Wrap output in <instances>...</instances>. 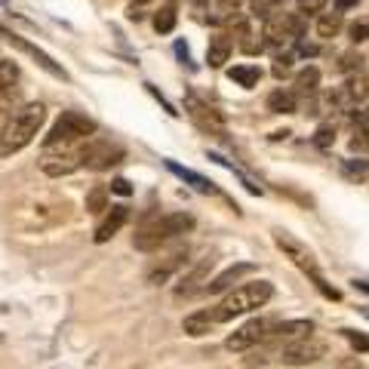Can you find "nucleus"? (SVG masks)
Masks as SVG:
<instances>
[{"label": "nucleus", "mask_w": 369, "mask_h": 369, "mask_svg": "<svg viewBox=\"0 0 369 369\" xmlns=\"http://www.w3.org/2000/svg\"><path fill=\"white\" fill-rule=\"evenodd\" d=\"M46 120V108L41 102H28L22 108H16L0 127V157H12L22 148H28L34 142V136L41 133Z\"/></svg>", "instance_id": "obj_1"}, {"label": "nucleus", "mask_w": 369, "mask_h": 369, "mask_svg": "<svg viewBox=\"0 0 369 369\" xmlns=\"http://www.w3.org/2000/svg\"><path fill=\"white\" fill-rule=\"evenodd\" d=\"M271 295H274V286L268 280L243 283V286L231 289V293L215 308H209V314H213L215 323H228V320H234V317H243V314L255 311V308L268 305V302H271Z\"/></svg>", "instance_id": "obj_2"}, {"label": "nucleus", "mask_w": 369, "mask_h": 369, "mask_svg": "<svg viewBox=\"0 0 369 369\" xmlns=\"http://www.w3.org/2000/svg\"><path fill=\"white\" fill-rule=\"evenodd\" d=\"M191 228H194V219H191V215H184V213L157 215V219H148L142 228L136 231L133 246L138 249V253H157V249L167 246L169 240L188 234Z\"/></svg>", "instance_id": "obj_3"}, {"label": "nucleus", "mask_w": 369, "mask_h": 369, "mask_svg": "<svg viewBox=\"0 0 369 369\" xmlns=\"http://www.w3.org/2000/svg\"><path fill=\"white\" fill-rule=\"evenodd\" d=\"M96 133V120L81 111H62L56 123H52L50 136L43 138V148H65V145H83Z\"/></svg>", "instance_id": "obj_4"}, {"label": "nucleus", "mask_w": 369, "mask_h": 369, "mask_svg": "<svg viewBox=\"0 0 369 369\" xmlns=\"http://www.w3.org/2000/svg\"><path fill=\"white\" fill-rule=\"evenodd\" d=\"M92 142V138H89ZM89 142L83 145H65V148H43L41 154V169L52 179H62V176H71L77 169L87 167V148Z\"/></svg>", "instance_id": "obj_5"}, {"label": "nucleus", "mask_w": 369, "mask_h": 369, "mask_svg": "<svg viewBox=\"0 0 369 369\" xmlns=\"http://www.w3.org/2000/svg\"><path fill=\"white\" fill-rule=\"evenodd\" d=\"M277 323H280L277 317H253L249 323H243L240 329H234V333L228 335L225 348L228 351H253V348L265 345V341L271 339Z\"/></svg>", "instance_id": "obj_6"}, {"label": "nucleus", "mask_w": 369, "mask_h": 369, "mask_svg": "<svg viewBox=\"0 0 369 369\" xmlns=\"http://www.w3.org/2000/svg\"><path fill=\"white\" fill-rule=\"evenodd\" d=\"M329 354V345L323 339H314V335H305L299 341H289V345L280 348V360L286 366H308L317 363Z\"/></svg>", "instance_id": "obj_7"}, {"label": "nucleus", "mask_w": 369, "mask_h": 369, "mask_svg": "<svg viewBox=\"0 0 369 369\" xmlns=\"http://www.w3.org/2000/svg\"><path fill=\"white\" fill-rule=\"evenodd\" d=\"M0 37H6V43H10V46H16L19 52H25V56H31V59H34V62L41 65V68H43L50 77H56V81H68V71H65L62 65H59L56 59L50 56V52H43L41 46H34L31 41H25L22 34H16V31L3 28V25H0Z\"/></svg>", "instance_id": "obj_8"}, {"label": "nucleus", "mask_w": 369, "mask_h": 369, "mask_svg": "<svg viewBox=\"0 0 369 369\" xmlns=\"http://www.w3.org/2000/svg\"><path fill=\"white\" fill-rule=\"evenodd\" d=\"M274 243H277V249H280L283 255H286L289 262H293L295 268H302L308 277H314V274H320V268H317V259H314V253L305 246L302 240H295L293 234H286V231H280L277 228L274 231Z\"/></svg>", "instance_id": "obj_9"}, {"label": "nucleus", "mask_w": 369, "mask_h": 369, "mask_svg": "<svg viewBox=\"0 0 369 369\" xmlns=\"http://www.w3.org/2000/svg\"><path fill=\"white\" fill-rule=\"evenodd\" d=\"M184 108H188L191 120H194L200 129H207V133H222V129H225V117H222V111L213 108V105H207L203 98H197L194 92H188Z\"/></svg>", "instance_id": "obj_10"}, {"label": "nucleus", "mask_w": 369, "mask_h": 369, "mask_svg": "<svg viewBox=\"0 0 369 369\" xmlns=\"http://www.w3.org/2000/svg\"><path fill=\"white\" fill-rule=\"evenodd\" d=\"M213 265H215V259H200L197 262V265L179 280V286H176V299H191L194 293L207 289V283H209L207 277H209V271H213Z\"/></svg>", "instance_id": "obj_11"}, {"label": "nucleus", "mask_w": 369, "mask_h": 369, "mask_svg": "<svg viewBox=\"0 0 369 369\" xmlns=\"http://www.w3.org/2000/svg\"><path fill=\"white\" fill-rule=\"evenodd\" d=\"M120 160H123V148H117V145H111V142H96V138L89 142L87 169H111Z\"/></svg>", "instance_id": "obj_12"}, {"label": "nucleus", "mask_w": 369, "mask_h": 369, "mask_svg": "<svg viewBox=\"0 0 369 369\" xmlns=\"http://www.w3.org/2000/svg\"><path fill=\"white\" fill-rule=\"evenodd\" d=\"M127 219H129V209L123 207V203H114V207H108V209H105V219L96 225V243H108L111 237L117 234V231L127 225Z\"/></svg>", "instance_id": "obj_13"}, {"label": "nucleus", "mask_w": 369, "mask_h": 369, "mask_svg": "<svg viewBox=\"0 0 369 369\" xmlns=\"http://www.w3.org/2000/svg\"><path fill=\"white\" fill-rule=\"evenodd\" d=\"M311 333H314L311 320H283V323L274 326V335L265 341V345H289V341H299Z\"/></svg>", "instance_id": "obj_14"}, {"label": "nucleus", "mask_w": 369, "mask_h": 369, "mask_svg": "<svg viewBox=\"0 0 369 369\" xmlns=\"http://www.w3.org/2000/svg\"><path fill=\"white\" fill-rule=\"evenodd\" d=\"M262 37H265V46H283L286 41H293V31H289L286 12H274L271 19H265V28H262Z\"/></svg>", "instance_id": "obj_15"}, {"label": "nucleus", "mask_w": 369, "mask_h": 369, "mask_svg": "<svg viewBox=\"0 0 369 369\" xmlns=\"http://www.w3.org/2000/svg\"><path fill=\"white\" fill-rule=\"evenodd\" d=\"M184 259H188V246H179V249H173V253L167 255V259L160 262L157 268H151L148 271V280L154 283V286H160V283H167L169 280V274H176L179 268L184 265Z\"/></svg>", "instance_id": "obj_16"}, {"label": "nucleus", "mask_w": 369, "mask_h": 369, "mask_svg": "<svg viewBox=\"0 0 369 369\" xmlns=\"http://www.w3.org/2000/svg\"><path fill=\"white\" fill-rule=\"evenodd\" d=\"M253 271H255V265H249V262H237V265H231L228 271H222L213 283H207V293H209V295H215V293H228V289L234 286V283L240 280V277H246V274H253Z\"/></svg>", "instance_id": "obj_17"}, {"label": "nucleus", "mask_w": 369, "mask_h": 369, "mask_svg": "<svg viewBox=\"0 0 369 369\" xmlns=\"http://www.w3.org/2000/svg\"><path fill=\"white\" fill-rule=\"evenodd\" d=\"M16 81H19V68L6 59H0V111H6L16 102Z\"/></svg>", "instance_id": "obj_18"}, {"label": "nucleus", "mask_w": 369, "mask_h": 369, "mask_svg": "<svg viewBox=\"0 0 369 369\" xmlns=\"http://www.w3.org/2000/svg\"><path fill=\"white\" fill-rule=\"evenodd\" d=\"M231 50H234V41H231L228 34L209 37V46H207V62H209V68H222V65L228 62Z\"/></svg>", "instance_id": "obj_19"}, {"label": "nucleus", "mask_w": 369, "mask_h": 369, "mask_svg": "<svg viewBox=\"0 0 369 369\" xmlns=\"http://www.w3.org/2000/svg\"><path fill=\"white\" fill-rule=\"evenodd\" d=\"M228 77L234 83H240V87L253 89V87H259V81H262V68L259 65H234V68L228 71Z\"/></svg>", "instance_id": "obj_20"}, {"label": "nucleus", "mask_w": 369, "mask_h": 369, "mask_svg": "<svg viewBox=\"0 0 369 369\" xmlns=\"http://www.w3.org/2000/svg\"><path fill=\"white\" fill-rule=\"evenodd\" d=\"M213 326H215V320H213V314L209 311H197V314H191V317H184V323H182V329L188 335H194V339L207 335Z\"/></svg>", "instance_id": "obj_21"}, {"label": "nucleus", "mask_w": 369, "mask_h": 369, "mask_svg": "<svg viewBox=\"0 0 369 369\" xmlns=\"http://www.w3.org/2000/svg\"><path fill=\"white\" fill-rule=\"evenodd\" d=\"M317 83H320V68L317 65H308V68H302L299 74H295V92H302V96L317 92Z\"/></svg>", "instance_id": "obj_22"}, {"label": "nucleus", "mask_w": 369, "mask_h": 369, "mask_svg": "<svg viewBox=\"0 0 369 369\" xmlns=\"http://www.w3.org/2000/svg\"><path fill=\"white\" fill-rule=\"evenodd\" d=\"M345 98L348 102H363V98L369 96V74H363V71H357V74L351 77V81L345 83Z\"/></svg>", "instance_id": "obj_23"}, {"label": "nucleus", "mask_w": 369, "mask_h": 369, "mask_svg": "<svg viewBox=\"0 0 369 369\" xmlns=\"http://www.w3.org/2000/svg\"><path fill=\"white\" fill-rule=\"evenodd\" d=\"M341 25H345V19H341V10H333V12H323L317 19V34L323 41H329V37H335L341 31Z\"/></svg>", "instance_id": "obj_24"}, {"label": "nucleus", "mask_w": 369, "mask_h": 369, "mask_svg": "<svg viewBox=\"0 0 369 369\" xmlns=\"http://www.w3.org/2000/svg\"><path fill=\"white\" fill-rule=\"evenodd\" d=\"M268 111H274V114H293L295 111V96L286 89H274L271 96H268Z\"/></svg>", "instance_id": "obj_25"}, {"label": "nucleus", "mask_w": 369, "mask_h": 369, "mask_svg": "<svg viewBox=\"0 0 369 369\" xmlns=\"http://www.w3.org/2000/svg\"><path fill=\"white\" fill-rule=\"evenodd\" d=\"M176 22H179L176 6H160V10L154 12V31L157 34H169V31L176 28Z\"/></svg>", "instance_id": "obj_26"}, {"label": "nucleus", "mask_w": 369, "mask_h": 369, "mask_svg": "<svg viewBox=\"0 0 369 369\" xmlns=\"http://www.w3.org/2000/svg\"><path fill=\"white\" fill-rule=\"evenodd\" d=\"M111 203H108V188L105 184H96V188L87 194V213H92V215H98V213H105Z\"/></svg>", "instance_id": "obj_27"}, {"label": "nucleus", "mask_w": 369, "mask_h": 369, "mask_svg": "<svg viewBox=\"0 0 369 369\" xmlns=\"http://www.w3.org/2000/svg\"><path fill=\"white\" fill-rule=\"evenodd\" d=\"M249 10L259 19H271L274 12H280V0H249Z\"/></svg>", "instance_id": "obj_28"}, {"label": "nucleus", "mask_w": 369, "mask_h": 369, "mask_svg": "<svg viewBox=\"0 0 369 369\" xmlns=\"http://www.w3.org/2000/svg\"><path fill=\"white\" fill-rule=\"evenodd\" d=\"M314 145H317L320 151H329L335 145V127L333 123H323V127L314 133Z\"/></svg>", "instance_id": "obj_29"}, {"label": "nucleus", "mask_w": 369, "mask_h": 369, "mask_svg": "<svg viewBox=\"0 0 369 369\" xmlns=\"http://www.w3.org/2000/svg\"><path fill=\"white\" fill-rule=\"evenodd\" d=\"M341 335H345V339L351 341V348H354V351H360V354H369V335L357 333V329H341Z\"/></svg>", "instance_id": "obj_30"}, {"label": "nucleus", "mask_w": 369, "mask_h": 369, "mask_svg": "<svg viewBox=\"0 0 369 369\" xmlns=\"http://www.w3.org/2000/svg\"><path fill=\"white\" fill-rule=\"evenodd\" d=\"M363 68V56L360 52H341V59H339V71H360Z\"/></svg>", "instance_id": "obj_31"}, {"label": "nucleus", "mask_w": 369, "mask_h": 369, "mask_svg": "<svg viewBox=\"0 0 369 369\" xmlns=\"http://www.w3.org/2000/svg\"><path fill=\"white\" fill-rule=\"evenodd\" d=\"M169 169H173V173H176V176H182V179L194 182V184H197V191H203V194H207V191H213V184H209L207 179H200V176H194V173H188V169L176 167V163H169Z\"/></svg>", "instance_id": "obj_32"}, {"label": "nucleus", "mask_w": 369, "mask_h": 369, "mask_svg": "<svg viewBox=\"0 0 369 369\" xmlns=\"http://www.w3.org/2000/svg\"><path fill=\"white\" fill-rule=\"evenodd\" d=\"M348 34H351V41H354V43L369 41V19H357V22H351Z\"/></svg>", "instance_id": "obj_33"}, {"label": "nucleus", "mask_w": 369, "mask_h": 369, "mask_svg": "<svg viewBox=\"0 0 369 369\" xmlns=\"http://www.w3.org/2000/svg\"><path fill=\"white\" fill-rule=\"evenodd\" d=\"M323 6H326V0H295V10H299L302 16H314V12H323Z\"/></svg>", "instance_id": "obj_34"}, {"label": "nucleus", "mask_w": 369, "mask_h": 369, "mask_svg": "<svg viewBox=\"0 0 369 369\" xmlns=\"http://www.w3.org/2000/svg\"><path fill=\"white\" fill-rule=\"evenodd\" d=\"M311 280H314V286H317L320 293L326 295V299H333V302H341V293H339V289H335V286H329V283L323 280V274H314Z\"/></svg>", "instance_id": "obj_35"}, {"label": "nucleus", "mask_w": 369, "mask_h": 369, "mask_svg": "<svg viewBox=\"0 0 369 369\" xmlns=\"http://www.w3.org/2000/svg\"><path fill=\"white\" fill-rule=\"evenodd\" d=\"M274 77H286L289 71H293V56H289V52H283V56H277L274 59Z\"/></svg>", "instance_id": "obj_36"}, {"label": "nucleus", "mask_w": 369, "mask_h": 369, "mask_svg": "<svg viewBox=\"0 0 369 369\" xmlns=\"http://www.w3.org/2000/svg\"><path fill=\"white\" fill-rule=\"evenodd\" d=\"M366 148H369V127L363 123V127H357V133L351 138V151H366Z\"/></svg>", "instance_id": "obj_37"}, {"label": "nucleus", "mask_w": 369, "mask_h": 369, "mask_svg": "<svg viewBox=\"0 0 369 369\" xmlns=\"http://www.w3.org/2000/svg\"><path fill=\"white\" fill-rule=\"evenodd\" d=\"M111 191H117V194H129V182L127 179H114L111 182Z\"/></svg>", "instance_id": "obj_38"}, {"label": "nucleus", "mask_w": 369, "mask_h": 369, "mask_svg": "<svg viewBox=\"0 0 369 369\" xmlns=\"http://www.w3.org/2000/svg\"><path fill=\"white\" fill-rule=\"evenodd\" d=\"M299 52H302V56H317V43L302 41V43H299Z\"/></svg>", "instance_id": "obj_39"}, {"label": "nucleus", "mask_w": 369, "mask_h": 369, "mask_svg": "<svg viewBox=\"0 0 369 369\" xmlns=\"http://www.w3.org/2000/svg\"><path fill=\"white\" fill-rule=\"evenodd\" d=\"M333 3H335V10L345 12V10H354V6H357V0H333Z\"/></svg>", "instance_id": "obj_40"}, {"label": "nucleus", "mask_w": 369, "mask_h": 369, "mask_svg": "<svg viewBox=\"0 0 369 369\" xmlns=\"http://www.w3.org/2000/svg\"><path fill=\"white\" fill-rule=\"evenodd\" d=\"M145 12H142V6H129V19H133V22H138V19H142Z\"/></svg>", "instance_id": "obj_41"}, {"label": "nucleus", "mask_w": 369, "mask_h": 369, "mask_svg": "<svg viewBox=\"0 0 369 369\" xmlns=\"http://www.w3.org/2000/svg\"><path fill=\"white\" fill-rule=\"evenodd\" d=\"M136 3H145V0H136Z\"/></svg>", "instance_id": "obj_42"}, {"label": "nucleus", "mask_w": 369, "mask_h": 369, "mask_svg": "<svg viewBox=\"0 0 369 369\" xmlns=\"http://www.w3.org/2000/svg\"><path fill=\"white\" fill-rule=\"evenodd\" d=\"M169 3H176V0H169Z\"/></svg>", "instance_id": "obj_43"}]
</instances>
